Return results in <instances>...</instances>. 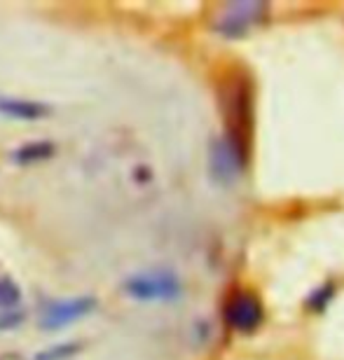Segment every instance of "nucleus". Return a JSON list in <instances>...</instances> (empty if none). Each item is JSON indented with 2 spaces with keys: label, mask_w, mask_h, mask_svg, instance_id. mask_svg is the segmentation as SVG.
Segmentation results:
<instances>
[{
  "label": "nucleus",
  "mask_w": 344,
  "mask_h": 360,
  "mask_svg": "<svg viewBox=\"0 0 344 360\" xmlns=\"http://www.w3.org/2000/svg\"><path fill=\"white\" fill-rule=\"evenodd\" d=\"M94 307H96L94 297H73V300L49 302L40 316V326L45 330H59L63 326H68V323L82 319V316L89 314Z\"/></svg>",
  "instance_id": "39448f33"
},
{
  "label": "nucleus",
  "mask_w": 344,
  "mask_h": 360,
  "mask_svg": "<svg viewBox=\"0 0 344 360\" xmlns=\"http://www.w3.org/2000/svg\"><path fill=\"white\" fill-rule=\"evenodd\" d=\"M21 302V290L12 278H0V309L17 307Z\"/></svg>",
  "instance_id": "1a4fd4ad"
},
{
  "label": "nucleus",
  "mask_w": 344,
  "mask_h": 360,
  "mask_svg": "<svg viewBox=\"0 0 344 360\" xmlns=\"http://www.w3.org/2000/svg\"><path fill=\"white\" fill-rule=\"evenodd\" d=\"M125 290L136 300H174L181 283L171 271H146L129 278Z\"/></svg>",
  "instance_id": "7ed1b4c3"
},
{
  "label": "nucleus",
  "mask_w": 344,
  "mask_h": 360,
  "mask_svg": "<svg viewBox=\"0 0 344 360\" xmlns=\"http://www.w3.org/2000/svg\"><path fill=\"white\" fill-rule=\"evenodd\" d=\"M262 304L253 292H234L225 304V321L239 333H253L262 323Z\"/></svg>",
  "instance_id": "20e7f679"
},
{
  "label": "nucleus",
  "mask_w": 344,
  "mask_h": 360,
  "mask_svg": "<svg viewBox=\"0 0 344 360\" xmlns=\"http://www.w3.org/2000/svg\"><path fill=\"white\" fill-rule=\"evenodd\" d=\"M0 112L7 115V117H17V120H42V117H47L49 108L45 103H38V101L3 96L0 98Z\"/></svg>",
  "instance_id": "423d86ee"
},
{
  "label": "nucleus",
  "mask_w": 344,
  "mask_h": 360,
  "mask_svg": "<svg viewBox=\"0 0 344 360\" xmlns=\"http://www.w3.org/2000/svg\"><path fill=\"white\" fill-rule=\"evenodd\" d=\"M265 14H267V5L257 3V0L255 3H229L218 12L213 28L227 38H234V35L246 33L248 28L260 24Z\"/></svg>",
  "instance_id": "f03ea898"
},
{
  "label": "nucleus",
  "mask_w": 344,
  "mask_h": 360,
  "mask_svg": "<svg viewBox=\"0 0 344 360\" xmlns=\"http://www.w3.org/2000/svg\"><path fill=\"white\" fill-rule=\"evenodd\" d=\"M82 351V344H56V347L47 349V351H40L35 360H66V358H73L75 354H80Z\"/></svg>",
  "instance_id": "6e6552de"
},
{
  "label": "nucleus",
  "mask_w": 344,
  "mask_h": 360,
  "mask_svg": "<svg viewBox=\"0 0 344 360\" xmlns=\"http://www.w3.org/2000/svg\"><path fill=\"white\" fill-rule=\"evenodd\" d=\"M220 103L227 127V143L246 157L250 139V82L243 73H229L220 87Z\"/></svg>",
  "instance_id": "f257e3e1"
},
{
  "label": "nucleus",
  "mask_w": 344,
  "mask_h": 360,
  "mask_svg": "<svg viewBox=\"0 0 344 360\" xmlns=\"http://www.w3.org/2000/svg\"><path fill=\"white\" fill-rule=\"evenodd\" d=\"M54 155V143L49 141H35V143H26L19 150H14L12 160L17 164H33V162H42L49 160Z\"/></svg>",
  "instance_id": "0eeeda50"
}]
</instances>
